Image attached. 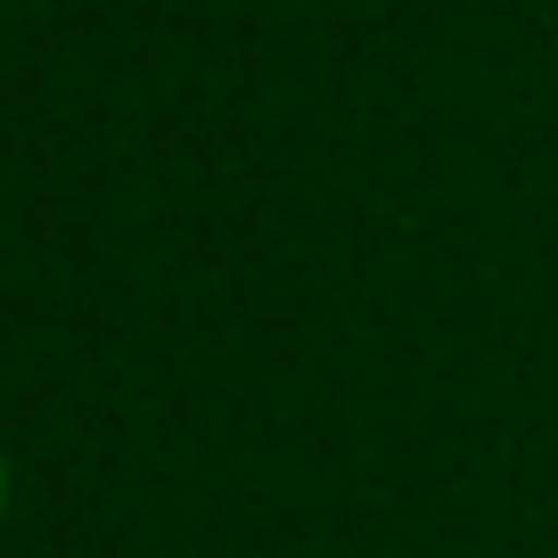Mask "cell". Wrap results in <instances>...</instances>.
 Returning <instances> with one entry per match:
<instances>
[{
    "mask_svg": "<svg viewBox=\"0 0 558 558\" xmlns=\"http://www.w3.org/2000/svg\"><path fill=\"white\" fill-rule=\"evenodd\" d=\"M0 509H9V460H0Z\"/></svg>",
    "mask_w": 558,
    "mask_h": 558,
    "instance_id": "1",
    "label": "cell"
}]
</instances>
